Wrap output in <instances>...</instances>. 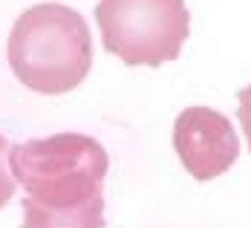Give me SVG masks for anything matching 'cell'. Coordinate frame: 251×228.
I'll return each instance as SVG.
<instances>
[{
  "mask_svg": "<svg viewBox=\"0 0 251 228\" xmlns=\"http://www.w3.org/2000/svg\"><path fill=\"white\" fill-rule=\"evenodd\" d=\"M6 58L18 81L32 93L64 96L93 67L90 26L64 3H38L15 21Z\"/></svg>",
  "mask_w": 251,
  "mask_h": 228,
  "instance_id": "obj_1",
  "label": "cell"
},
{
  "mask_svg": "<svg viewBox=\"0 0 251 228\" xmlns=\"http://www.w3.org/2000/svg\"><path fill=\"white\" fill-rule=\"evenodd\" d=\"M9 168L26 197L52 208H70L101 194L110 156L93 136L58 133L12 148Z\"/></svg>",
  "mask_w": 251,
  "mask_h": 228,
  "instance_id": "obj_2",
  "label": "cell"
},
{
  "mask_svg": "<svg viewBox=\"0 0 251 228\" xmlns=\"http://www.w3.org/2000/svg\"><path fill=\"white\" fill-rule=\"evenodd\" d=\"M96 24L104 50L127 67L176 61L191 35L185 0H99Z\"/></svg>",
  "mask_w": 251,
  "mask_h": 228,
  "instance_id": "obj_3",
  "label": "cell"
},
{
  "mask_svg": "<svg viewBox=\"0 0 251 228\" xmlns=\"http://www.w3.org/2000/svg\"><path fill=\"white\" fill-rule=\"evenodd\" d=\"M174 148L185 171L200 182L223 177L240 156V139L223 113L211 107H188L176 116Z\"/></svg>",
  "mask_w": 251,
  "mask_h": 228,
  "instance_id": "obj_4",
  "label": "cell"
},
{
  "mask_svg": "<svg viewBox=\"0 0 251 228\" xmlns=\"http://www.w3.org/2000/svg\"><path fill=\"white\" fill-rule=\"evenodd\" d=\"M21 228H104V197L99 194L90 203L70 208H52L26 197Z\"/></svg>",
  "mask_w": 251,
  "mask_h": 228,
  "instance_id": "obj_5",
  "label": "cell"
},
{
  "mask_svg": "<svg viewBox=\"0 0 251 228\" xmlns=\"http://www.w3.org/2000/svg\"><path fill=\"white\" fill-rule=\"evenodd\" d=\"M6 153H9V142L0 133V208H6V203L15 197V179L9 177V159H6Z\"/></svg>",
  "mask_w": 251,
  "mask_h": 228,
  "instance_id": "obj_6",
  "label": "cell"
},
{
  "mask_svg": "<svg viewBox=\"0 0 251 228\" xmlns=\"http://www.w3.org/2000/svg\"><path fill=\"white\" fill-rule=\"evenodd\" d=\"M237 99H240L237 119H240V125H243V133H246V139H249V151H251V84L237 93Z\"/></svg>",
  "mask_w": 251,
  "mask_h": 228,
  "instance_id": "obj_7",
  "label": "cell"
}]
</instances>
